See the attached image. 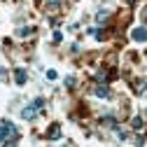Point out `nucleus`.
I'll use <instances>...</instances> for the list:
<instances>
[{
    "instance_id": "nucleus-5",
    "label": "nucleus",
    "mask_w": 147,
    "mask_h": 147,
    "mask_svg": "<svg viewBox=\"0 0 147 147\" xmlns=\"http://www.w3.org/2000/svg\"><path fill=\"white\" fill-rule=\"evenodd\" d=\"M96 96H98V98H110V91H107L105 86H98V89H96Z\"/></svg>"
},
{
    "instance_id": "nucleus-6",
    "label": "nucleus",
    "mask_w": 147,
    "mask_h": 147,
    "mask_svg": "<svg viewBox=\"0 0 147 147\" xmlns=\"http://www.w3.org/2000/svg\"><path fill=\"white\" fill-rule=\"evenodd\" d=\"M59 136H61V133H59V124H54V126L49 128V138H51V140H56Z\"/></svg>"
},
{
    "instance_id": "nucleus-4",
    "label": "nucleus",
    "mask_w": 147,
    "mask_h": 147,
    "mask_svg": "<svg viewBox=\"0 0 147 147\" xmlns=\"http://www.w3.org/2000/svg\"><path fill=\"white\" fill-rule=\"evenodd\" d=\"M14 80H16V84H26V70L19 68V70L14 72Z\"/></svg>"
},
{
    "instance_id": "nucleus-11",
    "label": "nucleus",
    "mask_w": 147,
    "mask_h": 147,
    "mask_svg": "<svg viewBox=\"0 0 147 147\" xmlns=\"http://www.w3.org/2000/svg\"><path fill=\"white\" fill-rule=\"evenodd\" d=\"M30 33H33V28H21L19 30V35H30Z\"/></svg>"
},
{
    "instance_id": "nucleus-9",
    "label": "nucleus",
    "mask_w": 147,
    "mask_h": 147,
    "mask_svg": "<svg viewBox=\"0 0 147 147\" xmlns=\"http://www.w3.org/2000/svg\"><path fill=\"white\" fill-rule=\"evenodd\" d=\"M33 105H35V107H42V105H45V100H42V98H35V100H33Z\"/></svg>"
},
{
    "instance_id": "nucleus-8",
    "label": "nucleus",
    "mask_w": 147,
    "mask_h": 147,
    "mask_svg": "<svg viewBox=\"0 0 147 147\" xmlns=\"http://www.w3.org/2000/svg\"><path fill=\"white\" fill-rule=\"evenodd\" d=\"M131 124H133V128H140V126H142V119H140V117H136Z\"/></svg>"
},
{
    "instance_id": "nucleus-1",
    "label": "nucleus",
    "mask_w": 147,
    "mask_h": 147,
    "mask_svg": "<svg viewBox=\"0 0 147 147\" xmlns=\"http://www.w3.org/2000/svg\"><path fill=\"white\" fill-rule=\"evenodd\" d=\"M14 133H16V128L12 124H3V126H0V142H7Z\"/></svg>"
},
{
    "instance_id": "nucleus-12",
    "label": "nucleus",
    "mask_w": 147,
    "mask_h": 147,
    "mask_svg": "<svg viewBox=\"0 0 147 147\" xmlns=\"http://www.w3.org/2000/svg\"><path fill=\"white\" fill-rule=\"evenodd\" d=\"M49 5H51V7H59V5H61V0H49Z\"/></svg>"
},
{
    "instance_id": "nucleus-10",
    "label": "nucleus",
    "mask_w": 147,
    "mask_h": 147,
    "mask_svg": "<svg viewBox=\"0 0 147 147\" xmlns=\"http://www.w3.org/2000/svg\"><path fill=\"white\" fill-rule=\"evenodd\" d=\"M61 40H63V35L56 30V33H54V42H61Z\"/></svg>"
},
{
    "instance_id": "nucleus-3",
    "label": "nucleus",
    "mask_w": 147,
    "mask_h": 147,
    "mask_svg": "<svg viewBox=\"0 0 147 147\" xmlns=\"http://www.w3.org/2000/svg\"><path fill=\"white\" fill-rule=\"evenodd\" d=\"M35 110H38L35 105H28V107H24V112H21V117H24V119H33V117H35Z\"/></svg>"
},
{
    "instance_id": "nucleus-2",
    "label": "nucleus",
    "mask_w": 147,
    "mask_h": 147,
    "mask_svg": "<svg viewBox=\"0 0 147 147\" xmlns=\"http://www.w3.org/2000/svg\"><path fill=\"white\" fill-rule=\"evenodd\" d=\"M131 38H133L136 42H145V40H147V28H133Z\"/></svg>"
},
{
    "instance_id": "nucleus-7",
    "label": "nucleus",
    "mask_w": 147,
    "mask_h": 147,
    "mask_svg": "<svg viewBox=\"0 0 147 147\" xmlns=\"http://www.w3.org/2000/svg\"><path fill=\"white\" fill-rule=\"evenodd\" d=\"M59 75H56V70H47V80H56Z\"/></svg>"
}]
</instances>
